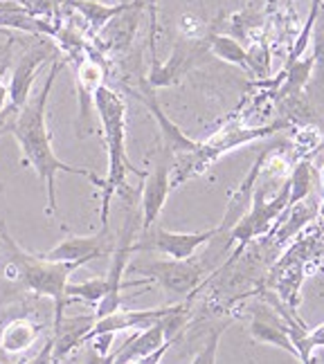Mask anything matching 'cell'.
<instances>
[{"label":"cell","instance_id":"cell-9","mask_svg":"<svg viewBox=\"0 0 324 364\" xmlns=\"http://www.w3.org/2000/svg\"><path fill=\"white\" fill-rule=\"evenodd\" d=\"M172 160L174 156L167 149H162L160 158L151 171L145 176L142 187V232L156 225V220L162 212V207L172 191Z\"/></svg>","mask_w":324,"mask_h":364},{"label":"cell","instance_id":"cell-6","mask_svg":"<svg viewBox=\"0 0 324 364\" xmlns=\"http://www.w3.org/2000/svg\"><path fill=\"white\" fill-rule=\"evenodd\" d=\"M219 234V228L205 232H169L164 228H149L142 232V239L133 243V252H160L169 259L185 261Z\"/></svg>","mask_w":324,"mask_h":364},{"label":"cell","instance_id":"cell-2","mask_svg":"<svg viewBox=\"0 0 324 364\" xmlns=\"http://www.w3.org/2000/svg\"><path fill=\"white\" fill-rule=\"evenodd\" d=\"M93 106L97 110L104 129L106 151H108V173L102 178V230H108V214L113 196L126 189V173L147 176V171H140L131 164L126 156V104L122 97L102 83L93 95Z\"/></svg>","mask_w":324,"mask_h":364},{"label":"cell","instance_id":"cell-19","mask_svg":"<svg viewBox=\"0 0 324 364\" xmlns=\"http://www.w3.org/2000/svg\"><path fill=\"white\" fill-rule=\"evenodd\" d=\"M313 191H320V173L311 162L302 160L293 166V173L288 178V209L306 200Z\"/></svg>","mask_w":324,"mask_h":364},{"label":"cell","instance_id":"cell-27","mask_svg":"<svg viewBox=\"0 0 324 364\" xmlns=\"http://www.w3.org/2000/svg\"><path fill=\"white\" fill-rule=\"evenodd\" d=\"M320 196L324 198V166H322V171H320Z\"/></svg>","mask_w":324,"mask_h":364},{"label":"cell","instance_id":"cell-7","mask_svg":"<svg viewBox=\"0 0 324 364\" xmlns=\"http://www.w3.org/2000/svg\"><path fill=\"white\" fill-rule=\"evenodd\" d=\"M56 54H59L56 46L48 43V41H38V43H34L19 59L16 68H14V73H11V79L7 83L11 108L21 110L27 102H30V92H32L38 68L43 63H48L50 59H56Z\"/></svg>","mask_w":324,"mask_h":364},{"label":"cell","instance_id":"cell-11","mask_svg":"<svg viewBox=\"0 0 324 364\" xmlns=\"http://www.w3.org/2000/svg\"><path fill=\"white\" fill-rule=\"evenodd\" d=\"M178 304H169V306H160V308H145V311H115L106 317H100L93 321V326L88 328V333L83 335L81 344H88L95 335H102V333H120V331H142L153 326L156 321H160L164 315H169L174 311Z\"/></svg>","mask_w":324,"mask_h":364},{"label":"cell","instance_id":"cell-25","mask_svg":"<svg viewBox=\"0 0 324 364\" xmlns=\"http://www.w3.org/2000/svg\"><path fill=\"white\" fill-rule=\"evenodd\" d=\"M308 338H311V344H313V348H318V346H324V321L320 326H315L313 331H308Z\"/></svg>","mask_w":324,"mask_h":364},{"label":"cell","instance_id":"cell-8","mask_svg":"<svg viewBox=\"0 0 324 364\" xmlns=\"http://www.w3.org/2000/svg\"><path fill=\"white\" fill-rule=\"evenodd\" d=\"M113 243L108 230H102L93 236H68L61 243H56L48 252H38L41 259L56 261V263H79L86 265L95 259H102L106 255H113Z\"/></svg>","mask_w":324,"mask_h":364},{"label":"cell","instance_id":"cell-10","mask_svg":"<svg viewBox=\"0 0 324 364\" xmlns=\"http://www.w3.org/2000/svg\"><path fill=\"white\" fill-rule=\"evenodd\" d=\"M203 50H207V41H189V38L178 41L167 63H158V59L153 57V68L147 77V83L151 88L174 86V83L180 81V77L201 59Z\"/></svg>","mask_w":324,"mask_h":364},{"label":"cell","instance_id":"cell-21","mask_svg":"<svg viewBox=\"0 0 324 364\" xmlns=\"http://www.w3.org/2000/svg\"><path fill=\"white\" fill-rule=\"evenodd\" d=\"M246 70L259 79H266L271 73V54L266 43H252L246 50Z\"/></svg>","mask_w":324,"mask_h":364},{"label":"cell","instance_id":"cell-20","mask_svg":"<svg viewBox=\"0 0 324 364\" xmlns=\"http://www.w3.org/2000/svg\"><path fill=\"white\" fill-rule=\"evenodd\" d=\"M207 50L219 57L225 63H232L246 70V48L241 46V41L230 36V34H207Z\"/></svg>","mask_w":324,"mask_h":364},{"label":"cell","instance_id":"cell-17","mask_svg":"<svg viewBox=\"0 0 324 364\" xmlns=\"http://www.w3.org/2000/svg\"><path fill=\"white\" fill-rule=\"evenodd\" d=\"M48 328L46 321H36L32 317H11L0 328V348L7 355H21L30 351L38 335Z\"/></svg>","mask_w":324,"mask_h":364},{"label":"cell","instance_id":"cell-1","mask_svg":"<svg viewBox=\"0 0 324 364\" xmlns=\"http://www.w3.org/2000/svg\"><path fill=\"white\" fill-rule=\"evenodd\" d=\"M61 68H63V61H59V59L52 61L50 75L43 83V88H41V92L36 95V100L27 102L19 110V115L11 126V135L16 137V142L23 151V164L32 166V169L38 173V178L43 180L46 196H48V207H46L48 216L56 214V182H54V178L59 171L73 173V176H83L97 187L102 185V178L95 171L61 162L52 149V133L46 126V108H48L50 92L54 88V81H56V77H59Z\"/></svg>","mask_w":324,"mask_h":364},{"label":"cell","instance_id":"cell-16","mask_svg":"<svg viewBox=\"0 0 324 364\" xmlns=\"http://www.w3.org/2000/svg\"><path fill=\"white\" fill-rule=\"evenodd\" d=\"M250 338L259 342V344H271L277 346L281 351L291 353L293 358H298V351L288 338V328L286 321H281L275 313H271L266 306H257L255 313H252L250 321Z\"/></svg>","mask_w":324,"mask_h":364},{"label":"cell","instance_id":"cell-22","mask_svg":"<svg viewBox=\"0 0 324 364\" xmlns=\"http://www.w3.org/2000/svg\"><path fill=\"white\" fill-rule=\"evenodd\" d=\"M225 326L216 328L212 335L207 338L205 346L201 348L199 353H196V358L192 360V364H216V355H219V342H221V335H223Z\"/></svg>","mask_w":324,"mask_h":364},{"label":"cell","instance_id":"cell-4","mask_svg":"<svg viewBox=\"0 0 324 364\" xmlns=\"http://www.w3.org/2000/svg\"><path fill=\"white\" fill-rule=\"evenodd\" d=\"M126 270L145 274L151 284H158L169 297H187L201 286V279L205 274L203 265L199 261H176V259H167V261H149V263H135V265H126Z\"/></svg>","mask_w":324,"mask_h":364},{"label":"cell","instance_id":"cell-18","mask_svg":"<svg viewBox=\"0 0 324 364\" xmlns=\"http://www.w3.org/2000/svg\"><path fill=\"white\" fill-rule=\"evenodd\" d=\"M131 3H133V0H131ZM131 3L104 5L102 0H63L61 7H66V9H75L77 14H81V18L86 21L90 30L97 34L113 16H117V14H122L124 9H129Z\"/></svg>","mask_w":324,"mask_h":364},{"label":"cell","instance_id":"cell-14","mask_svg":"<svg viewBox=\"0 0 324 364\" xmlns=\"http://www.w3.org/2000/svg\"><path fill=\"white\" fill-rule=\"evenodd\" d=\"M153 90H156V88H151L149 83H147V79H145V81H142V90L135 92V95L145 102V106L149 108V113H151L153 117H156V122H158V126H160V133H162L164 149H167L169 153H172L174 158H176V156H182V153L194 151L199 142H194V139H189L172 119H169V117L164 115V110L160 108V104H158V100H156V92H153Z\"/></svg>","mask_w":324,"mask_h":364},{"label":"cell","instance_id":"cell-26","mask_svg":"<svg viewBox=\"0 0 324 364\" xmlns=\"http://www.w3.org/2000/svg\"><path fill=\"white\" fill-rule=\"evenodd\" d=\"M9 104V92H7V83H5V77H3V70H0V113L7 108Z\"/></svg>","mask_w":324,"mask_h":364},{"label":"cell","instance_id":"cell-13","mask_svg":"<svg viewBox=\"0 0 324 364\" xmlns=\"http://www.w3.org/2000/svg\"><path fill=\"white\" fill-rule=\"evenodd\" d=\"M73 63H75L77 92H79V124H86L88 117H90L93 95L104 83L102 52L97 48L86 46V52H83L79 59H75Z\"/></svg>","mask_w":324,"mask_h":364},{"label":"cell","instance_id":"cell-24","mask_svg":"<svg viewBox=\"0 0 324 364\" xmlns=\"http://www.w3.org/2000/svg\"><path fill=\"white\" fill-rule=\"evenodd\" d=\"M52 348H54V342H52V335H50V340L43 344V348H41L32 360H25L23 364H50L52 362Z\"/></svg>","mask_w":324,"mask_h":364},{"label":"cell","instance_id":"cell-3","mask_svg":"<svg viewBox=\"0 0 324 364\" xmlns=\"http://www.w3.org/2000/svg\"><path fill=\"white\" fill-rule=\"evenodd\" d=\"M291 122H275L268 126H257V129H241V126H225L223 131L214 133L205 142L196 144L194 151L182 153L172 160V189L180 187L182 182H187L196 176H201L209 164L216 162L221 156H225L228 151L244 146L255 139L275 135L277 131L288 129Z\"/></svg>","mask_w":324,"mask_h":364},{"label":"cell","instance_id":"cell-5","mask_svg":"<svg viewBox=\"0 0 324 364\" xmlns=\"http://www.w3.org/2000/svg\"><path fill=\"white\" fill-rule=\"evenodd\" d=\"M286 209H288V180L277 191L273 200H266L263 189H255L252 191L250 209L230 228V243H239V252H241L255 236L263 234L281 214H286Z\"/></svg>","mask_w":324,"mask_h":364},{"label":"cell","instance_id":"cell-23","mask_svg":"<svg viewBox=\"0 0 324 364\" xmlns=\"http://www.w3.org/2000/svg\"><path fill=\"white\" fill-rule=\"evenodd\" d=\"M16 115H19V110L11 108L7 104V108L3 110V113H0V137L11 133V126H14V119H16Z\"/></svg>","mask_w":324,"mask_h":364},{"label":"cell","instance_id":"cell-15","mask_svg":"<svg viewBox=\"0 0 324 364\" xmlns=\"http://www.w3.org/2000/svg\"><path fill=\"white\" fill-rule=\"evenodd\" d=\"M174 311H176V308H174ZM164 317L160 321H156L153 326L133 333L131 338L122 344L120 351L113 355V364H131L135 360H142V358H147L151 353H156L160 346H164L167 342H172V338H167Z\"/></svg>","mask_w":324,"mask_h":364},{"label":"cell","instance_id":"cell-12","mask_svg":"<svg viewBox=\"0 0 324 364\" xmlns=\"http://www.w3.org/2000/svg\"><path fill=\"white\" fill-rule=\"evenodd\" d=\"M145 5H147V0H133L129 9H124L122 14H117V16H113L102 30L97 32V50L100 52L129 50L135 38Z\"/></svg>","mask_w":324,"mask_h":364}]
</instances>
